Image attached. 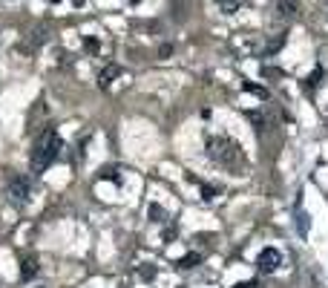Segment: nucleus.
Listing matches in <instances>:
<instances>
[{
	"mask_svg": "<svg viewBox=\"0 0 328 288\" xmlns=\"http://www.w3.org/2000/svg\"><path fill=\"white\" fill-rule=\"evenodd\" d=\"M170 55H173V46H170V43H164L162 49H159V58H170Z\"/></svg>",
	"mask_w": 328,
	"mask_h": 288,
	"instance_id": "2eb2a0df",
	"label": "nucleus"
},
{
	"mask_svg": "<svg viewBox=\"0 0 328 288\" xmlns=\"http://www.w3.org/2000/svg\"><path fill=\"white\" fill-rule=\"evenodd\" d=\"M277 12L282 17H294L296 15V0H277Z\"/></svg>",
	"mask_w": 328,
	"mask_h": 288,
	"instance_id": "423d86ee",
	"label": "nucleus"
},
{
	"mask_svg": "<svg viewBox=\"0 0 328 288\" xmlns=\"http://www.w3.org/2000/svg\"><path fill=\"white\" fill-rule=\"evenodd\" d=\"M138 277H141V280H156V277H159V268H156V265H141V268H138Z\"/></svg>",
	"mask_w": 328,
	"mask_h": 288,
	"instance_id": "9d476101",
	"label": "nucleus"
},
{
	"mask_svg": "<svg viewBox=\"0 0 328 288\" xmlns=\"http://www.w3.org/2000/svg\"><path fill=\"white\" fill-rule=\"evenodd\" d=\"M193 265H199V256L196 254H190V256H184L179 262V268H193Z\"/></svg>",
	"mask_w": 328,
	"mask_h": 288,
	"instance_id": "f8f14e48",
	"label": "nucleus"
},
{
	"mask_svg": "<svg viewBox=\"0 0 328 288\" xmlns=\"http://www.w3.org/2000/svg\"><path fill=\"white\" fill-rule=\"evenodd\" d=\"M282 265V254H279L277 248H265V251H259V256H256V268L262 274H274Z\"/></svg>",
	"mask_w": 328,
	"mask_h": 288,
	"instance_id": "7ed1b4c3",
	"label": "nucleus"
},
{
	"mask_svg": "<svg viewBox=\"0 0 328 288\" xmlns=\"http://www.w3.org/2000/svg\"><path fill=\"white\" fill-rule=\"evenodd\" d=\"M233 288H256V283H253V280H247V283H236Z\"/></svg>",
	"mask_w": 328,
	"mask_h": 288,
	"instance_id": "dca6fc26",
	"label": "nucleus"
},
{
	"mask_svg": "<svg viewBox=\"0 0 328 288\" xmlns=\"http://www.w3.org/2000/svg\"><path fill=\"white\" fill-rule=\"evenodd\" d=\"M35 274H38V259H23V268H20V277L29 283Z\"/></svg>",
	"mask_w": 328,
	"mask_h": 288,
	"instance_id": "6e6552de",
	"label": "nucleus"
},
{
	"mask_svg": "<svg viewBox=\"0 0 328 288\" xmlns=\"http://www.w3.org/2000/svg\"><path fill=\"white\" fill-rule=\"evenodd\" d=\"M61 147H64V141L58 136V130H43L38 141L32 144V156H29V162H32V170L35 173H41V170H46L61 156Z\"/></svg>",
	"mask_w": 328,
	"mask_h": 288,
	"instance_id": "f257e3e1",
	"label": "nucleus"
},
{
	"mask_svg": "<svg viewBox=\"0 0 328 288\" xmlns=\"http://www.w3.org/2000/svg\"><path fill=\"white\" fill-rule=\"evenodd\" d=\"M207 156L213 162H219L222 167H236L242 162V147L230 136H213L207 141Z\"/></svg>",
	"mask_w": 328,
	"mask_h": 288,
	"instance_id": "f03ea898",
	"label": "nucleus"
},
{
	"mask_svg": "<svg viewBox=\"0 0 328 288\" xmlns=\"http://www.w3.org/2000/svg\"><path fill=\"white\" fill-rule=\"evenodd\" d=\"M216 6H219L222 15H233V12L242 6V0H216Z\"/></svg>",
	"mask_w": 328,
	"mask_h": 288,
	"instance_id": "0eeeda50",
	"label": "nucleus"
},
{
	"mask_svg": "<svg viewBox=\"0 0 328 288\" xmlns=\"http://www.w3.org/2000/svg\"><path fill=\"white\" fill-rule=\"evenodd\" d=\"M38 288H41V286H38Z\"/></svg>",
	"mask_w": 328,
	"mask_h": 288,
	"instance_id": "f3484780",
	"label": "nucleus"
},
{
	"mask_svg": "<svg viewBox=\"0 0 328 288\" xmlns=\"http://www.w3.org/2000/svg\"><path fill=\"white\" fill-rule=\"evenodd\" d=\"M118 75H121V69L115 67V64H110V67L98 75V84L101 86H110V84H113V78H118Z\"/></svg>",
	"mask_w": 328,
	"mask_h": 288,
	"instance_id": "39448f33",
	"label": "nucleus"
},
{
	"mask_svg": "<svg viewBox=\"0 0 328 288\" xmlns=\"http://www.w3.org/2000/svg\"><path fill=\"white\" fill-rule=\"evenodd\" d=\"M245 89H250V92H253V95H259V98H268V89H262V86H253V84H245Z\"/></svg>",
	"mask_w": 328,
	"mask_h": 288,
	"instance_id": "ddd939ff",
	"label": "nucleus"
},
{
	"mask_svg": "<svg viewBox=\"0 0 328 288\" xmlns=\"http://www.w3.org/2000/svg\"><path fill=\"white\" fill-rule=\"evenodd\" d=\"M296 231H299V237H308V213L305 210L296 213Z\"/></svg>",
	"mask_w": 328,
	"mask_h": 288,
	"instance_id": "1a4fd4ad",
	"label": "nucleus"
},
{
	"mask_svg": "<svg viewBox=\"0 0 328 288\" xmlns=\"http://www.w3.org/2000/svg\"><path fill=\"white\" fill-rule=\"evenodd\" d=\"M147 216L153 222H164V210L159 207V205H150V207H147Z\"/></svg>",
	"mask_w": 328,
	"mask_h": 288,
	"instance_id": "9b49d317",
	"label": "nucleus"
},
{
	"mask_svg": "<svg viewBox=\"0 0 328 288\" xmlns=\"http://www.w3.org/2000/svg\"><path fill=\"white\" fill-rule=\"evenodd\" d=\"M202 193H205V199L210 202V199H216V193H219V190H216V187H210V185H202Z\"/></svg>",
	"mask_w": 328,
	"mask_h": 288,
	"instance_id": "4468645a",
	"label": "nucleus"
},
{
	"mask_svg": "<svg viewBox=\"0 0 328 288\" xmlns=\"http://www.w3.org/2000/svg\"><path fill=\"white\" fill-rule=\"evenodd\" d=\"M9 199H15L17 205H26L32 199V185H29V179H12L9 182Z\"/></svg>",
	"mask_w": 328,
	"mask_h": 288,
	"instance_id": "20e7f679",
	"label": "nucleus"
}]
</instances>
